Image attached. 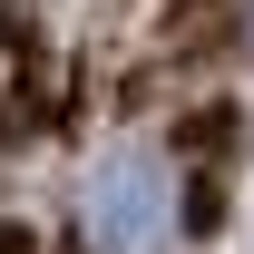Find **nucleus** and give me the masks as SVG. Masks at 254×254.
<instances>
[{
	"label": "nucleus",
	"instance_id": "2",
	"mask_svg": "<svg viewBox=\"0 0 254 254\" xmlns=\"http://www.w3.org/2000/svg\"><path fill=\"white\" fill-rule=\"evenodd\" d=\"M245 39H254V0H245Z\"/></svg>",
	"mask_w": 254,
	"mask_h": 254
},
{
	"label": "nucleus",
	"instance_id": "1",
	"mask_svg": "<svg viewBox=\"0 0 254 254\" xmlns=\"http://www.w3.org/2000/svg\"><path fill=\"white\" fill-rule=\"evenodd\" d=\"M78 225H88L98 254H157L176 235V176H166L157 147H118V157L88 166L78 186Z\"/></svg>",
	"mask_w": 254,
	"mask_h": 254
}]
</instances>
